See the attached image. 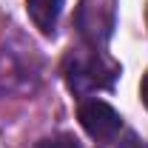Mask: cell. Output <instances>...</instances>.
I'll use <instances>...</instances> for the list:
<instances>
[{
    "label": "cell",
    "instance_id": "cell-3",
    "mask_svg": "<svg viewBox=\"0 0 148 148\" xmlns=\"http://www.w3.org/2000/svg\"><path fill=\"white\" fill-rule=\"evenodd\" d=\"M77 117H80V125L86 128V134L91 140H114L123 128V117L106 100H97V97L83 100L77 108Z\"/></svg>",
    "mask_w": 148,
    "mask_h": 148
},
{
    "label": "cell",
    "instance_id": "cell-5",
    "mask_svg": "<svg viewBox=\"0 0 148 148\" xmlns=\"http://www.w3.org/2000/svg\"><path fill=\"white\" fill-rule=\"evenodd\" d=\"M26 9L37 29L43 34H51L60 17V9H63V0H26Z\"/></svg>",
    "mask_w": 148,
    "mask_h": 148
},
{
    "label": "cell",
    "instance_id": "cell-7",
    "mask_svg": "<svg viewBox=\"0 0 148 148\" xmlns=\"http://www.w3.org/2000/svg\"><path fill=\"white\" fill-rule=\"evenodd\" d=\"M140 97H143V106L148 108V74L143 77V86H140Z\"/></svg>",
    "mask_w": 148,
    "mask_h": 148
},
{
    "label": "cell",
    "instance_id": "cell-6",
    "mask_svg": "<svg viewBox=\"0 0 148 148\" xmlns=\"http://www.w3.org/2000/svg\"><path fill=\"white\" fill-rule=\"evenodd\" d=\"M34 148H80V143L71 134H57V137H49V140H40Z\"/></svg>",
    "mask_w": 148,
    "mask_h": 148
},
{
    "label": "cell",
    "instance_id": "cell-8",
    "mask_svg": "<svg viewBox=\"0 0 148 148\" xmlns=\"http://www.w3.org/2000/svg\"><path fill=\"white\" fill-rule=\"evenodd\" d=\"M145 17H148V12H145Z\"/></svg>",
    "mask_w": 148,
    "mask_h": 148
},
{
    "label": "cell",
    "instance_id": "cell-1",
    "mask_svg": "<svg viewBox=\"0 0 148 148\" xmlns=\"http://www.w3.org/2000/svg\"><path fill=\"white\" fill-rule=\"evenodd\" d=\"M66 83L77 94L94 91V88H108L117 77V66L106 60L100 51H71L66 57Z\"/></svg>",
    "mask_w": 148,
    "mask_h": 148
},
{
    "label": "cell",
    "instance_id": "cell-4",
    "mask_svg": "<svg viewBox=\"0 0 148 148\" xmlns=\"http://www.w3.org/2000/svg\"><path fill=\"white\" fill-rule=\"evenodd\" d=\"M32 77L34 71L29 69V63H14V51L3 49L0 51V80H3V91H26L32 88Z\"/></svg>",
    "mask_w": 148,
    "mask_h": 148
},
{
    "label": "cell",
    "instance_id": "cell-2",
    "mask_svg": "<svg viewBox=\"0 0 148 148\" xmlns=\"http://www.w3.org/2000/svg\"><path fill=\"white\" fill-rule=\"evenodd\" d=\"M114 0H80L77 29L91 46H103L114 32Z\"/></svg>",
    "mask_w": 148,
    "mask_h": 148
}]
</instances>
